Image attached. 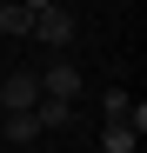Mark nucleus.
Listing matches in <instances>:
<instances>
[{
  "instance_id": "1",
  "label": "nucleus",
  "mask_w": 147,
  "mask_h": 153,
  "mask_svg": "<svg viewBox=\"0 0 147 153\" xmlns=\"http://www.w3.org/2000/svg\"><path fill=\"white\" fill-rule=\"evenodd\" d=\"M34 100H40V73H7L0 80V113H34Z\"/></svg>"
},
{
  "instance_id": "2",
  "label": "nucleus",
  "mask_w": 147,
  "mask_h": 153,
  "mask_svg": "<svg viewBox=\"0 0 147 153\" xmlns=\"http://www.w3.org/2000/svg\"><path fill=\"white\" fill-rule=\"evenodd\" d=\"M34 40H40V47H54V53H60V47H74V13H67V7L34 13Z\"/></svg>"
},
{
  "instance_id": "3",
  "label": "nucleus",
  "mask_w": 147,
  "mask_h": 153,
  "mask_svg": "<svg viewBox=\"0 0 147 153\" xmlns=\"http://www.w3.org/2000/svg\"><path fill=\"white\" fill-rule=\"evenodd\" d=\"M40 93H47V100H67V107H74V93H80V67H74V60H54V67L40 73Z\"/></svg>"
},
{
  "instance_id": "4",
  "label": "nucleus",
  "mask_w": 147,
  "mask_h": 153,
  "mask_svg": "<svg viewBox=\"0 0 147 153\" xmlns=\"http://www.w3.org/2000/svg\"><path fill=\"white\" fill-rule=\"evenodd\" d=\"M0 33L7 40H34V13L20 7V0H0Z\"/></svg>"
},
{
  "instance_id": "5",
  "label": "nucleus",
  "mask_w": 147,
  "mask_h": 153,
  "mask_svg": "<svg viewBox=\"0 0 147 153\" xmlns=\"http://www.w3.org/2000/svg\"><path fill=\"white\" fill-rule=\"evenodd\" d=\"M0 133H7L14 153H20V146H34V140H40V126H34V113H0Z\"/></svg>"
},
{
  "instance_id": "6",
  "label": "nucleus",
  "mask_w": 147,
  "mask_h": 153,
  "mask_svg": "<svg viewBox=\"0 0 147 153\" xmlns=\"http://www.w3.org/2000/svg\"><path fill=\"white\" fill-rule=\"evenodd\" d=\"M67 120H74V107H67V100H47V93L34 100V126H40V133H54V126H67Z\"/></svg>"
},
{
  "instance_id": "7",
  "label": "nucleus",
  "mask_w": 147,
  "mask_h": 153,
  "mask_svg": "<svg viewBox=\"0 0 147 153\" xmlns=\"http://www.w3.org/2000/svg\"><path fill=\"white\" fill-rule=\"evenodd\" d=\"M134 146H140V133H134L127 120H107L100 126V153H134Z\"/></svg>"
},
{
  "instance_id": "8",
  "label": "nucleus",
  "mask_w": 147,
  "mask_h": 153,
  "mask_svg": "<svg viewBox=\"0 0 147 153\" xmlns=\"http://www.w3.org/2000/svg\"><path fill=\"white\" fill-rule=\"evenodd\" d=\"M100 107H107V120H127V113H134V100H127V87H107V93H100Z\"/></svg>"
},
{
  "instance_id": "9",
  "label": "nucleus",
  "mask_w": 147,
  "mask_h": 153,
  "mask_svg": "<svg viewBox=\"0 0 147 153\" xmlns=\"http://www.w3.org/2000/svg\"><path fill=\"white\" fill-rule=\"evenodd\" d=\"M20 7H27V13H47V7H60V0H20Z\"/></svg>"
},
{
  "instance_id": "10",
  "label": "nucleus",
  "mask_w": 147,
  "mask_h": 153,
  "mask_svg": "<svg viewBox=\"0 0 147 153\" xmlns=\"http://www.w3.org/2000/svg\"><path fill=\"white\" fill-rule=\"evenodd\" d=\"M20 153H40V146H20Z\"/></svg>"
}]
</instances>
